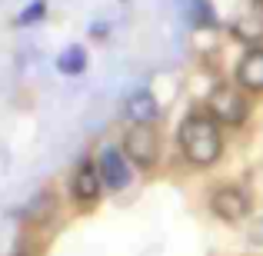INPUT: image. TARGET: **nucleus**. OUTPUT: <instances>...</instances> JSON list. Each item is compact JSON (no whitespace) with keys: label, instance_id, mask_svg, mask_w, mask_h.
<instances>
[{"label":"nucleus","instance_id":"1","mask_svg":"<svg viewBox=\"0 0 263 256\" xmlns=\"http://www.w3.org/2000/svg\"><path fill=\"white\" fill-rule=\"evenodd\" d=\"M180 153L193 163V167H210L223 153V133H220L217 120L206 113H190L177 130Z\"/></svg>","mask_w":263,"mask_h":256},{"label":"nucleus","instance_id":"2","mask_svg":"<svg viewBox=\"0 0 263 256\" xmlns=\"http://www.w3.org/2000/svg\"><path fill=\"white\" fill-rule=\"evenodd\" d=\"M206 107H210V116L217 123H227V127H240V123L250 116V103L240 90L233 87H213L210 96H206Z\"/></svg>","mask_w":263,"mask_h":256},{"label":"nucleus","instance_id":"3","mask_svg":"<svg viewBox=\"0 0 263 256\" xmlns=\"http://www.w3.org/2000/svg\"><path fill=\"white\" fill-rule=\"evenodd\" d=\"M103 180H100V170H97V160H80L77 170L70 173V196L80 210H93L103 196Z\"/></svg>","mask_w":263,"mask_h":256},{"label":"nucleus","instance_id":"4","mask_svg":"<svg viewBox=\"0 0 263 256\" xmlns=\"http://www.w3.org/2000/svg\"><path fill=\"white\" fill-rule=\"evenodd\" d=\"M123 153L127 160H134L137 167H154L160 156V136L150 123H134L123 136Z\"/></svg>","mask_w":263,"mask_h":256},{"label":"nucleus","instance_id":"5","mask_svg":"<svg viewBox=\"0 0 263 256\" xmlns=\"http://www.w3.org/2000/svg\"><path fill=\"white\" fill-rule=\"evenodd\" d=\"M97 170H100V180L110 193H120L130 186L134 173H130V163H127V153H120L117 147H103L100 156H97Z\"/></svg>","mask_w":263,"mask_h":256},{"label":"nucleus","instance_id":"6","mask_svg":"<svg viewBox=\"0 0 263 256\" xmlns=\"http://www.w3.org/2000/svg\"><path fill=\"white\" fill-rule=\"evenodd\" d=\"M210 213L220 216L223 223H240L250 213V196L237 186H220L210 193Z\"/></svg>","mask_w":263,"mask_h":256},{"label":"nucleus","instance_id":"7","mask_svg":"<svg viewBox=\"0 0 263 256\" xmlns=\"http://www.w3.org/2000/svg\"><path fill=\"white\" fill-rule=\"evenodd\" d=\"M230 30L237 40H243L250 47H260L263 44V0H247L237 10V17L230 20Z\"/></svg>","mask_w":263,"mask_h":256},{"label":"nucleus","instance_id":"8","mask_svg":"<svg viewBox=\"0 0 263 256\" xmlns=\"http://www.w3.org/2000/svg\"><path fill=\"white\" fill-rule=\"evenodd\" d=\"M237 84L250 93H263V47H253L237 64Z\"/></svg>","mask_w":263,"mask_h":256},{"label":"nucleus","instance_id":"9","mask_svg":"<svg viewBox=\"0 0 263 256\" xmlns=\"http://www.w3.org/2000/svg\"><path fill=\"white\" fill-rule=\"evenodd\" d=\"M127 116L130 123H154L160 116V103L150 90H137V93L127 96Z\"/></svg>","mask_w":263,"mask_h":256},{"label":"nucleus","instance_id":"10","mask_svg":"<svg viewBox=\"0 0 263 256\" xmlns=\"http://www.w3.org/2000/svg\"><path fill=\"white\" fill-rule=\"evenodd\" d=\"M57 70L64 77H80L87 70V50L80 44H70L64 53H57Z\"/></svg>","mask_w":263,"mask_h":256},{"label":"nucleus","instance_id":"11","mask_svg":"<svg viewBox=\"0 0 263 256\" xmlns=\"http://www.w3.org/2000/svg\"><path fill=\"white\" fill-rule=\"evenodd\" d=\"M53 213H57V200L53 196H40L37 203L27 210V220H30V223H44V220H50Z\"/></svg>","mask_w":263,"mask_h":256},{"label":"nucleus","instance_id":"12","mask_svg":"<svg viewBox=\"0 0 263 256\" xmlns=\"http://www.w3.org/2000/svg\"><path fill=\"white\" fill-rule=\"evenodd\" d=\"M44 13H47V4H44V0H33L30 7H24V10L17 13V27H30V24H37V20H44Z\"/></svg>","mask_w":263,"mask_h":256},{"label":"nucleus","instance_id":"13","mask_svg":"<svg viewBox=\"0 0 263 256\" xmlns=\"http://www.w3.org/2000/svg\"><path fill=\"white\" fill-rule=\"evenodd\" d=\"M193 24L197 27H217V13L210 10V0H193Z\"/></svg>","mask_w":263,"mask_h":256},{"label":"nucleus","instance_id":"14","mask_svg":"<svg viewBox=\"0 0 263 256\" xmlns=\"http://www.w3.org/2000/svg\"><path fill=\"white\" fill-rule=\"evenodd\" d=\"M10 256H30V246H27V243H20V246H17V250H13Z\"/></svg>","mask_w":263,"mask_h":256},{"label":"nucleus","instance_id":"15","mask_svg":"<svg viewBox=\"0 0 263 256\" xmlns=\"http://www.w3.org/2000/svg\"><path fill=\"white\" fill-rule=\"evenodd\" d=\"M253 240H257V243H263V223L257 226V230H253Z\"/></svg>","mask_w":263,"mask_h":256},{"label":"nucleus","instance_id":"16","mask_svg":"<svg viewBox=\"0 0 263 256\" xmlns=\"http://www.w3.org/2000/svg\"><path fill=\"white\" fill-rule=\"evenodd\" d=\"M120 4H130V0H120Z\"/></svg>","mask_w":263,"mask_h":256}]
</instances>
